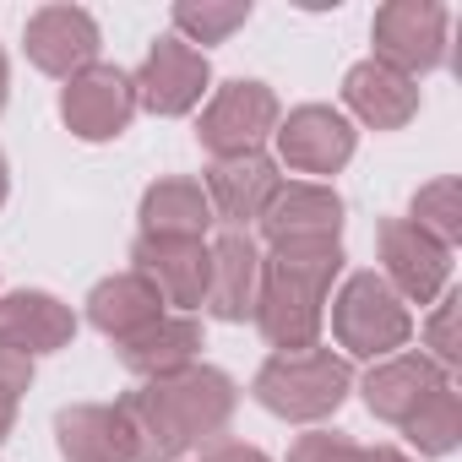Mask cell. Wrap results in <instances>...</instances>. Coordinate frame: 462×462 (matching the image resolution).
<instances>
[{"instance_id":"1","label":"cell","mask_w":462,"mask_h":462,"mask_svg":"<svg viewBox=\"0 0 462 462\" xmlns=\"http://www.w3.org/2000/svg\"><path fill=\"white\" fill-rule=\"evenodd\" d=\"M235 402H240L235 381L212 365H185L174 375L147 381L120 402L136 435V462H174L196 440L223 435V424L235 419Z\"/></svg>"},{"instance_id":"2","label":"cell","mask_w":462,"mask_h":462,"mask_svg":"<svg viewBox=\"0 0 462 462\" xmlns=\"http://www.w3.org/2000/svg\"><path fill=\"white\" fill-rule=\"evenodd\" d=\"M337 273H343V245H273V256H262L256 327L278 354L316 348L321 305Z\"/></svg>"},{"instance_id":"3","label":"cell","mask_w":462,"mask_h":462,"mask_svg":"<svg viewBox=\"0 0 462 462\" xmlns=\"http://www.w3.org/2000/svg\"><path fill=\"white\" fill-rule=\"evenodd\" d=\"M354 386V370L348 359H337L332 348H300V354H273L262 370H256V402L278 419H294V424H310V419H327L343 408Z\"/></svg>"},{"instance_id":"4","label":"cell","mask_w":462,"mask_h":462,"mask_svg":"<svg viewBox=\"0 0 462 462\" xmlns=\"http://www.w3.org/2000/svg\"><path fill=\"white\" fill-rule=\"evenodd\" d=\"M332 332H337V343H343L348 354H359V359H386V354H397V348L413 337V316H408V305L386 289V278L354 273V278L337 289V300H332Z\"/></svg>"},{"instance_id":"5","label":"cell","mask_w":462,"mask_h":462,"mask_svg":"<svg viewBox=\"0 0 462 462\" xmlns=\"http://www.w3.org/2000/svg\"><path fill=\"white\" fill-rule=\"evenodd\" d=\"M273 131H278V93L267 82H228L201 109L196 142L212 158H245V152H262Z\"/></svg>"},{"instance_id":"6","label":"cell","mask_w":462,"mask_h":462,"mask_svg":"<svg viewBox=\"0 0 462 462\" xmlns=\"http://www.w3.org/2000/svg\"><path fill=\"white\" fill-rule=\"evenodd\" d=\"M370 39H375V60L381 66H392L408 82H419L446 55V6H435V0H392V6L375 12Z\"/></svg>"},{"instance_id":"7","label":"cell","mask_w":462,"mask_h":462,"mask_svg":"<svg viewBox=\"0 0 462 462\" xmlns=\"http://www.w3.org/2000/svg\"><path fill=\"white\" fill-rule=\"evenodd\" d=\"M381 267H386V289L402 305H430L446 294L451 251L440 240H430L424 228H413L408 217H386L381 223Z\"/></svg>"},{"instance_id":"8","label":"cell","mask_w":462,"mask_h":462,"mask_svg":"<svg viewBox=\"0 0 462 462\" xmlns=\"http://www.w3.org/2000/svg\"><path fill=\"white\" fill-rule=\"evenodd\" d=\"M60 115L82 142H115L136 115V82L120 66H88L66 82Z\"/></svg>"},{"instance_id":"9","label":"cell","mask_w":462,"mask_h":462,"mask_svg":"<svg viewBox=\"0 0 462 462\" xmlns=\"http://www.w3.org/2000/svg\"><path fill=\"white\" fill-rule=\"evenodd\" d=\"M207 77L212 71H207L201 50H190L185 39H158L131 82H136V104L142 109H152V115H185V109L201 104Z\"/></svg>"},{"instance_id":"10","label":"cell","mask_w":462,"mask_h":462,"mask_svg":"<svg viewBox=\"0 0 462 462\" xmlns=\"http://www.w3.org/2000/svg\"><path fill=\"white\" fill-rule=\"evenodd\" d=\"M23 44H28V60L50 77H77L88 66H98V23L82 12V6H44L28 17L23 28Z\"/></svg>"},{"instance_id":"11","label":"cell","mask_w":462,"mask_h":462,"mask_svg":"<svg viewBox=\"0 0 462 462\" xmlns=\"http://www.w3.org/2000/svg\"><path fill=\"white\" fill-rule=\"evenodd\" d=\"M267 245H337L343 235V196L327 185H278L262 212Z\"/></svg>"},{"instance_id":"12","label":"cell","mask_w":462,"mask_h":462,"mask_svg":"<svg viewBox=\"0 0 462 462\" xmlns=\"http://www.w3.org/2000/svg\"><path fill=\"white\" fill-rule=\"evenodd\" d=\"M273 136H278L283 163L300 169V174H337L354 158V125L337 109H327V104L294 109L289 120H278Z\"/></svg>"},{"instance_id":"13","label":"cell","mask_w":462,"mask_h":462,"mask_svg":"<svg viewBox=\"0 0 462 462\" xmlns=\"http://www.w3.org/2000/svg\"><path fill=\"white\" fill-rule=\"evenodd\" d=\"M131 262H136L131 273H142L163 294V305H185V310L207 305L212 256H207L201 240H152V235H142L131 245Z\"/></svg>"},{"instance_id":"14","label":"cell","mask_w":462,"mask_h":462,"mask_svg":"<svg viewBox=\"0 0 462 462\" xmlns=\"http://www.w3.org/2000/svg\"><path fill=\"white\" fill-rule=\"evenodd\" d=\"M212 256V278H207V310L217 321H245L256 316V294H262V251L245 228L217 235V245H207Z\"/></svg>"},{"instance_id":"15","label":"cell","mask_w":462,"mask_h":462,"mask_svg":"<svg viewBox=\"0 0 462 462\" xmlns=\"http://www.w3.org/2000/svg\"><path fill=\"white\" fill-rule=\"evenodd\" d=\"M278 163L267 152H245V158H217L212 174H207V201L212 212L228 223V228H245V223H262L267 201L278 196Z\"/></svg>"},{"instance_id":"16","label":"cell","mask_w":462,"mask_h":462,"mask_svg":"<svg viewBox=\"0 0 462 462\" xmlns=\"http://www.w3.org/2000/svg\"><path fill=\"white\" fill-rule=\"evenodd\" d=\"M55 440H60L66 462H136V435H131V419H125L120 402L115 408L109 402L60 408Z\"/></svg>"},{"instance_id":"17","label":"cell","mask_w":462,"mask_h":462,"mask_svg":"<svg viewBox=\"0 0 462 462\" xmlns=\"http://www.w3.org/2000/svg\"><path fill=\"white\" fill-rule=\"evenodd\" d=\"M77 337V316L44 294V289H23V294H6L0 300V343L17 348V354H55Z\"/></svg>"},{"instance_id":"18","label":"cell","mask_w":462,"mask_h":462,"mask_svg":"<svg viewBox=\"0 0 462 462\" xmlns=\"http://www.w3.org/2000/svg\"><path fill=\"white\" fill-rule=\"evenodd\" d=\"M343 104L370 125V131H402L419 115V82H408L402 71L381 66V60H359L343 77Z\"/></svg>"},{"instance_id":"19","label":"cell","mask_w":462,"mask_h":462,"mask_svg":"<svg viewBox=\"0 0 462 462\" xmlns=\"http://www.w3.org/2000/svg\"><path fill=\"white\" fill-rule=\"evenodd\" d=\"M435 386H446V370H440L430 354H392V359H381V365L365 375V402H370L375 419L408 424V419L419 413V402H424Z\"/></svg>"},{"instance_id":"20","label":"cell","mask_w":462,"mask_h":462,"mask_svg":"<svg viewBox=\"0 0 462 462\" xmlns=\"http://www.w3.org/2000/svg\"><path fill=\"white\" fill-rule=\"evenodd\" d=\"M217 223L201 180H158L142 196V235L152 240H201Z\"/></svg>"},{"instance_id":"21","label":"cell","mask_w":462,"mask_h":462,"mask_svg":"<svg viewBox=\"0 0 462 462\" xmlns=\"http://www.w3.org/2000/svg\"><path fill=\"white\" fill-rule=\"evenodd\" d=\"M196 354H201V321H190V316H158L152 327H142L136 337L120 343V365L142 381L174 375V370L196 365Z\"/></svg>"},{"instance_id":"22","label":"cell","mask_w":462,"mask_h":462,"mask_svg":"<svg viewBox=\"0 0 462 462\" xmlns=\"http://www.w3.org/2000/svg\"><path fill=\"white\" fill-rule=\"evenodd\" d=\"M158 316H163V294H158L142 273H115V278H104V283L88 294V321H93L104 337H115V343L136 337V332L152 327Z\"/></svg>"},{"instance_id":"23","label":"cell","mask_w":462,"mask_h":462,"mask_svg":"<svg viewBox=\"0 0 462 462\" xmlns=\"http://www.w3.org/2000/svg\"><path fill=\"white\" fill-rule=\"evenodd\" d=\"M402 435H408L424 457H446V451H457V440H462V397H457V386H451V381L435 386V392L419 402V413L402 424Z\"/></svg>"},{"instance_id":"24","label":"cell","mask_w":462,"mask_h":462,"mask_svg":"<svg viewBox=\"0 0 462 462\" xmlns=\"http://www.w3.org/2000/svg\"><path fill=\"white\" fill-rule=\"evenodd\" d=\"M413 228H424L430 240H440L446 251L462 240V180H451V174H440V180H430V185H419L413 190V217H408Z\"/></svg>"},{"instance_id":"25","label":"cell","mask_w":462,"mask_h":462,"mask_svg":"<svg viewBox=\"0 0 462 462\" xmlns=\"http://www.w3.org/2000/svg\"><path fill=\"white\" fill-rule=\"evenodd\" d=\"M245 23H251V0H180L174 6V28L185 33V44H223Z\"/></svg>"},{"instance_id":"26","label":"cell","mask_w":462,"mask_h":462,"mask_svg":"<svg viewBox=\"0 0 462 462\" xmlns=\"http://www.w3.org/2000/svg\"><path fill=\"white\" fill-rule=\"evenodd\" d=\"M28 381H33V359L0 343V440H6L12 424H17V397L28 392Z\"/></svg>"},{"instance_id":"27","label":"cell","mask_w":462,"mask_h":462,"mask_svg":"<svg viewBox=\"0 0 462 462\" xmlns=\"http://www.w3.org/2000/svg\"><path fill=\"white\" fill-rule=\"evenodd\" d=\"M457 310H462V300H457V294H440V305H435V316H430V327H424V337H430V348H435V365H440V370H457V365H462Z\"/></svg>"},{"instance_id":"28","label":"cell","mask_w":462,"mask_h":462,"mask_svg":"<svg viewBox=\"0 0 462 462\" xmlns=\"http://www.w3.org/2000/svg\"><path fill=\"white\" fill-rule=\"evenodd\" d=\"M289 462H359V446L337 430H310L289 446Z\"/></svg>"},{"instance_id":"29","label":"cell","mask_w":462,"mask_h":462,"mask_svg":"<svg viewBox=\"0 0 462 462\" xmlns=\"http://www.w3.org/2000/svg\"><path fill=\"white\" fill-rule=\"evenodd\" d=\"M207 462H267V451H256V446H217Z\"/></svg>"},{"instance_id":"30","label":"cell","mask_w":462,"mask_h":462,"mask_svg":"<svg viewBox=\"0 0 462 462\" xmlns=\"http://www.w3.org/2000/svg\"><path fill=\"white\" fill-rule=\"evenodd\" d=\"M359 462H408V457L392 451V446H375V451H359Z\"/></svg>"},{"instance_id":"31","label":"cell","mask_w":462,"mask_h":462,"mask_svg":"<svg viewBox=\"0 0 462 462\" xmlns=\"http://www.w3.org/2000/svg\"><path fill=\"white\" fill-rule=\"evenodd\" d=\"M0 109H6V55H0Z\"/></svg>"},{"instance_id":"32","label":"cell","mask_w":462,"mask_h":462,"mask_svg":"<svg viewBox=\"0 0 462 462\" xmlns=\"http://www.w3.org/2000/svg\"><path fill=\"white\" fill-rule=\"evenodd\" d=\"M6 185H12V180H6V152H0V201H6Z\"/></svg>"}]
</instances>
